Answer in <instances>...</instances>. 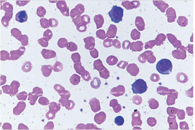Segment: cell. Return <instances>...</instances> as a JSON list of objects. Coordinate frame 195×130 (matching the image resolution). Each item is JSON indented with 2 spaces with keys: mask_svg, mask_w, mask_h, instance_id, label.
Segmentation results:
<instances>
[{
  "mask_svg": "<svg viewBox=\"0 0 195 130\" xmlns=\"http://www.w3.org/2000/svg\"><path fill=\"white\" fill-rule=\"evenodd\" d=\"M156 68L157 71L161 74L169 75L172 70V64L169 59H162L157 63Z\"/></svg>",
  "mask_w": 195,
  "mask_h": 130,
  "instance_id": "1",
  "label": "cell"
},
{
  "mask_svg": "<svg viewBox=\"0 0 195 130\" xmlns=\"http://www.w3.org/2000/svg\"><path fill=\"white\" fill-rule=\"evenodd\" d=\"M1 10H3L5 12L4 16L2 17L1 22L2 25L7 27L8 26V23L11 20L13 16V7L11 4L8 2H5L3 5V7H1Z\"/></svg>",
  "mask_w": 195,
  "mask_h": 130,
  "instance_id": "2",
  "label": "cell"
},
{
  "mask_svg": "<svg viewBox=\"0 0 195 130\" xmlns=\"http://www.w3.org/2000/svg\"><path fill=\"white\" fill-rule=\"evenodd\" d=\"M124 9L116 5H114L108 13V15L112 22L118 23L122 20L124 16Z\"/></svg>",
  "mask_w": 195,
  "mask_h": 130,
  "instance_id": "3",
  "label": "cell"
},
{
  "mask_svg": "<svg viewBox=\"0 0 195 130\" xmlns=\"http://www.w3.org/2000/svg\"><path fill=\"white\" fill-rule=\"evenodd\" d=\"M132 90L133 94L144 93L146 91L147 86L146 83L142 79L136 80L132 85Z\"/></svg>",
  "mask_w": 195,
  "mask_h": 130,
  "instance_id": "4",
  "label": "cell"
},
{
  "mask_svg": "<svg viewBox=\"0 0 195 130\" xmlns=\"http://www.w3.org/2000/svg\"><path fill=\"white\" fill-rule=\"evenodd\" d=\"M57 7L64 16H70L69 9L67 6L65 1H58Z\"/></svg>",
  "mask_w": 195,
  "mask_h": 130,
  "instance_id": "5",
  "label": "cell"
},
{
  "mask_svg": "<svg viewBox=\"0 0 195 130\" xmlns=\"http://www.w3.org/2000/svg\"><path fill=\"white\" fill-rule=\"evenodd\" d=\"M26 51V48L23 46H21L18 50L11 51V60H17L22 56Z\"/></svg>",
  "mask_w": 195,
  "mask_h": 130,
  "instance_id": "6",
  "label": "cell"
},
{
  "mask_svg": "<svg viewBox=\"0 0 195 130\" xmlns=\"http://www.w3.org/2000/svg\"><path fill=\"white\" fill-rule=\"evenodd\" d=\"M59 102L61 106L65 107L68 110L73 109L75 106V104L72 100H65L61 98L59 100Z\"/></svg>",
  "mask_w": 195,
  "mask_h": 130,
  "instance_id": "7",
  "label": "cell"
},
{
  "mask_svg": "<svg viewBox=\"0 0 195 130\" xmlns=\"http://www.w3.org/2000/svg\"><path fill=\"white\" fill-rule=\"evenodd\" d=\"M26 104L24 102H19L17 104L16 107L13 109V115L15 116L19 115L25 109Z\"/></svg>",
  "mask_w": 195,
  "mask_h": 130,
  "instance_id": "8",
  "label": "cell"
},
{
  "mask_svg": "<svg viewBox=\"0 0 195 130\" xmlns=\"http://www.w3.org/2000/svg\"><path fill=\"white\" fill-rule=\"evenodd\" d=\"M84 11V7L81 4H79L73 8L70 12V16L73 18L76 16L81 15Z\"/></svg>",
  "mask_w": 195,
  "mask_h": 130,
  "instance_id": "9",
  "label": "cell"
},
{
  "mask_svg": "<svg viewBox=\"0 0 195 130\" xmlns=\"http://www.w3.org/2000/svg\"><path fill=\"white\" fill-rule=\"evenodd\" d=\"M28 18L27 14L26 11H20L16 13L15 16L16 21L19 23H23L26 22Z\"/></svg>",
  "mask_w": 195,
  "mask_h": 130,
  "instance_id": "10",
  "label": "cell"
},
{
  "mask_svg": "<svg viewBox=\"0 0 195 130\" xmlns=\"http://www.w3.org/2000/svg\"><path fill=\"white\" fill-rule=\"evenodd\" d=\"M41 54L42 56L45 59L53 58L56 57V52L51 49H43L41 52Z\"/></svg>",
  "mask_w": 195,
  "mask_h": 130,
  "instance_id": "11",
  "label": "cell"
},
{
  "mask_svg": "<svg viewBox=\"0 0 195 130\" xmlns=\"http://www.w3.org/2000/svg\"><path fill=\"white\" fill-rule=\"evenodd\" d=\"M53 70V67L51 65H43L41 68L42 75L45 77L50 76Z\"/></svg>",
  "mask_w": 195,
  "mask_h": 130,
  "instance_id": "12",
  "label": "cell"
},
{
  "mask_svg": "<svg viewBox=\"0 0 195 130\" xmlns=\"http://www.w3.org/2000/svg\"><path fill=\"white\" fill-rule=\"evenodd\" d=\"M3 92L6 94H9L12 96H15L18 93V91L14 90L11 85L4 86L2 87Z\"/></svg>",
  "mask_w": 195,
  "mask_h": 130,
  "instance_id": "13",
  "label": "cell"
},
{
  "mask_svg": "<svg viewBox=\"0 0 195 130\" xmlns=\"http://www.w3.org/2000/svg\"><path fill=\"white\" fill-rule=\"evenodd\" d=\"M49 108L50 110L57 113L61 109V105L60 104L53 102L50 104Z\"/></svg>",
  "mask_w": 195,
  "mask_h": 130,
  "instance_id": "14",
  "label": "cell"
},
{
  "mask_svg": "<svg viewBox=\"0 0 195 130\" xmlns=\"http://www.w3.org/2000/svg\"><path fill=\"white\" fill-rule=\"evenodd\" d=\"M28 100L29 101L30 104L31 105H34L35 104L36 101L39 97H40L36 94L33 93V92L30 93L28 94Z\"/></svg>",
  "mask_w": 195,
  "mask_h": 130,
  "instance_id": "15",
  "label": "cell"
},
{
  "mask_svg": "<svg viewBox=\"0 0 195 130\" xmlns=\"http://www.w3.org/2000/svg\"><path fill=\"white\" fill-rule=\"evenodd\" d=\"M33 65L30 61H26L23 64L22 69L24 72L27 73L30 72L32 70Z\"/></svg>",
  "mask_w": 195,
  "mask_h": 130,
  "instance_id": "16",
  "label": "cell"
},
{
  "mask_svg": "<svg viewBox=\"0 0 195 130\" xmlns=\"http://www.w3.org/2000/svg\"><path fill=\"white\" fill-rule=\"evenodd\" d=\"M70 83L73 85H77L79 83L80 81V77L76 74L72 75L69 78Z\"/></svg>",
  "mask_w": 195,
  "mask_h": 130,
  "instance_id": "17",
  "label": "cell"
},
{
  "mask_svg": "<svg viewBox=\"0 0 195 130\" xmlns=\"http://www.w3.org/2000/svg\"><path fill=\"white\" fill-rule=\"evenodd\" d=\"M58 94L60 96L61 99L65 100H69L71 96L69 91L65 89L63 90L58 93Z\"/></svg>",
  "mask_w": 195,
  "mask_h": 130,
  "instance_id": "18",
  "label": "cell"
},
{
  "mask_svg": "<svg viewBox=\"0 0 195 130\" xmlns=\"http://www.w3.org/2000/svg\"><path fill=\"white\" fill-rule=\"evenodd\" d=\"M52 37V32L49 29H47L43 33V39L45 41L49 42Z\"/></svg>",
  "mask_w": 195,
  "mask_h": 130,
  "instance_id": "19",
  "label": "cell"
},
{
  "mask_svg": "<svg viewBox=\"0 0 195 130\" xmlns=\"http://www.w3.org/2000/svg\"><path fill=\"white\" fill-rule=\"evenodd\" d=\"M18 40L21 42L23 46L27 45L28 44V37L26 35H21L19 36Z\"/></svg>",
  "mask_w": 195,
  "mask_h": 130,
  "instance_id": "20",
  "label": "cell"
},
{
  "mask_svg": "<svg viewBox=\"0 0 195 130\" xmlns=\"http://www.w3.org/2000/svg\"><path fill=\"white\" fill-rule=\"evenodd\" d=\"M66 49L70 52H75L77 50V46L76 44L74 42H68L66 45Z\"/></svg>",
  "mask_w": 195,
  "mask_h": 130,
  "instance_id": "21",
  "label": "cell"
},
{
  "mask_svg": "<svg viewBox=\"0 0 195 130\" xmlns=\"http://www.w3.org/2000/svg\"><path fill=\"white\" fill-rule=\"evenodd\" d=\"M1 60L3 61L7 60H11V56L7 51L2 50L1 52Z\"/></svg>",
  "mask_w": 195,
  "mask_h": 130,
  "instance_id": "22",
  "label": "cell"
},
{
  "mask_svg": "<svg viewBox=\"0 0 195 130\" xmlns=\"http://www.w3.org/2000/svg\"><path fill=\"white\" fill-rule=\"evenodd\" d=\"M53 71L54 72H60L63 69V64L59 61H57L53 65Z\"/></svg>",
  "mask_w": 195,
  "mask_h": 130,
  "instance_id": "23",
  "label": "cell"
},
{
  "mask_svg": "<svg viewBox=\"0 0 195 130\" xmlns=\"http://www.w3.org/2000/svg\"><path fill=\"white\" fill-rule=\"evenodd\" d=\"M74 67L76 73L80 75H81L82 72L85 70L84 67L82 66V64L80 62L75 63L74 65Z\"/></svg>",
  "mask_w": 195,
  "mask_h": 130,
  "instance_id": "24",
  "label": "cell"
},
{
  "mask_svg": "<svg viewBox=\"0 0 195 130\" xmlns=\"http://www.w3.org/2000/svg\"><path fill=\"white\" fill-rule=\"evenodd\" d=\"M46 13V11L43 7L40 6L38 7L37 10V15L39 17H41V18L44 17Z\"/></svg>",
  "mask_w": 195,
  "mask_h": 130,
  "instance_id": "25",
  "label": "cell"
},
{
  "mask_svg": "<svg viewBox=\"0 0 195 130\" xmlns=\"http://www.w3.org/2000/svg\"><path fill=\"white\" fill-rule=\"evenodd\" d=\"M27 96L28 95L26 92L25 91H23L18 93L16 95V97L19 101H25L26 100Z\"/></svg>",
  "mask_w": 195,
  "mask_h": 130,
  "instance_id": "26",
  "label": "cell"
},
{
  "mask_svg": "<svg viewBox=\"0 0 195 130\" xmlns=\"http://www.w3.org/2000/svg\"><path fill=\"white\" fill-rule=\"evenodd\" d=\"M68 40L65 38H60L58 42L57 45L60 48H64L66 46V44L68 42Z\"/></svg>",
  "mask_w": 195,
  "mask_h": 130,
  "instance_id": "27",
  "label": "cell"
},
{
  "mask_svg": "<svg viewBox=\"0 0 195 130\" xmlns=\"http://www.w3.org/2000/svg\"><path fill=\"white\" fill-rule=\"evenodd\" d=\"M11 33L12 35L17 39H18L20 35H22V32L16 28L12 29L11 31Z\"/></svg>",
  "mask_w": 195,
  "mask_h": 130,
  "instance_id": "28",
  "label": "cell"
},
{
  "mask_svg": "<svg viewBox=\"0 0 195 130\" xmlns=\"http://www.w3.org/2000/svg\"><path fill=\"white\" fill-rule=\"evenodd\" d=\"M40 24L42 27L44 29H47L49 27V20L45 18H42L40 20Z\"/></svg>",
  "mask_w": 195,
  "mask_h": 130,
  "instance_id": "29",
  "label": "cell"
},
{
  "mask_svg": "<svg viewBox=\"0 0 195 130\" xmlns=\"http://www.w3.org/2000/svg\"><path fill=\"white\" fill-rule=\"evenodd\" d=\"M72 59L75 63H80V54L78 53H73L71 55Z\"/></svg>",
  "mask_w": 195,
  "mask_h": 130,
  "instance_id": "30",
  "label": "cell"
},
{
  "mask_svg": "<svg viewBox=\"0 0 195 130\" xmlns=\"http://www.w3.org/2000/svg\"><path fill=\"white\" fill-rule=\"evenodd\" d=\"M38 102L41 105L46 106L48 105L49 104L50 101L47 98L45 97H42L39 99Z\"/></svg>",
  "mask_w": 195,
  "mask_h": 130,
  "instance_id": "31",
  "label": "cell"
},
{
  "mask_svg": "<svg viewBox=\"0 0 195 130\" xmlns=\"http://www.w3.org/2000/svg\"><path fill=\"white\" fill-rule=\"evenodd\" d=\"M115 124L117 126H122L124 124V119L123 117L120 116H117L114 120Z\"/></svg>",
  "mask_w": 195,
  "mask_h": 130,
  "instance_id": "32",
  "label": "cell"
},
{
  "mask_svg": "<svg viewBox=\"0 0 195 130\" xmlns=\"http://www.w3.org/2000/svg\"><path fill=\"white\" fill-rule=\"evenodd\" d=\"M50 27H56L58 24V22L56 19L51 18L49 20Z\"/></svg>",
  "mask_w": 195,
  "mask_h": 130,
  "instance_id": "33",
  "label": "cell"
},
{
  "mask_svg": "<svg viewBox=\"0 0 195 130\" xmlns=\"http://www.w3.org/2000/svg\"><path fill=\"white\" fill-rule=\"evenodd\" d=\"M11 86L14 90L18 92V88L20 86V83L18 81L14 80L11 83Z\"/></svg>",
  "mask_w": 195,
  "mask_h": 130,
  "instance_id": "34",
  "label": "cell"
},
{
  "mask_svg": "<svg viewBox=\"0 0 195 130\" xmlns=\"http://www.w3.org/2000/svg\"><path fill=\"white\" fill-rule=\"evenodd\" d=\"M33 92L36 94L40 97L42 96L43 95V90L42 88L39 87H35L33 89Z\"/></svg>",
  "mask_w": 195,
  "mask_h": 130,
  "instance_id": "35",
  "label": "cell"
},
{
  "mask_svg": "<svg viewBox=\"0 0 195 130\" xmlns=\"http://www.w3.org/2000/svg\"><path fill=\"white\" fill-rule=\"evenodd\" d=\"M80 75H81L83 79L86 81H89V79L91 78L89 72H88L87 71L85 70L82 72Z\"/></svg>",
  "mask_w": 195,
  "mask_h": 130,
  "instance_id": "36",
  "label": "cell"
},
{
  "mask_svg": "<svg viewBox=\"0 0 195 130\" xmlns=\"http://www.w3.org/2000/svg\"><path fill=\"white\" fill-rule=\"evenodd\" d=\"M56 114V113L49 110V112L46 114L45 116L49 120L53 119L55 118Z\"/></svg>",
  "mask_w": 195,
  "mask_h": 130,
  "instance_id": "37",
  "label": "cell"
},
{
  "mask_svg": "<svg viewBox=\"0 0 195 130\" xmlns=\"http://www.w3.org/2000/svg\"><path fill=\"white\" fill-rule=\"evenodd\" d=\"M54 124L52 121L48 122L46 125L44 126V130H53L54 129Z\"/></svg>",
  "mask_w": 195,
  "mask_h": 130,
  "instance_id": "38",
  "label": "cell"
},
{
  "mask_svg": "<svg viewBox=\"0 0 195 130\" xmlns=\"http://www.w3.org/2000/svg\"><path fill=\"white\" fill-rule=\"evenodd\" d=\"M77 29L80 32H84L86 30V26L83 24L80 23L76 26Z\"/></svg>",
  "mask_w": 195,
  "mask_h": 130,
  "instance_id": "39",
  "label": "cell"
},
{
  "mask_svg": "<svg viewBox=\"0 0 195 130\" xmlns=\"http://www.w3.org/2000/svg\"><path fill=\"white\" fill-rule=\"evenodd\" d=\"M38 43L39 45L43 47H47L49 45V42L45 41L43 39V38H41L39 39L38 41Z\"/></svg>",
  "mask_w": 195,
  "mask_h": 130,
  "instance_id": "40",
  "label": "cell"
},
{
  "mask_svg": "<svg viewBox=\"0 0 195 130\" xmlns=\"http://www.w3.org/2000/svg\"><path fill=\"white\" fill-rule=\"evenodd\" d=\"M54 89L58 93L60 92L63 89H65V88L60 84H56L54 86Z\"/></svg>",
  "mask_w": 195,
  "mask_h": 130,
  "instance_id": "41",
  "label": "cell"
},
{
  "mask_svg": "<svg viewBox=\"0 0 195 130\" xmlns=\"http://www.w3.org/2000/svg\"><path fill=\"white\" fill-rule=\"evenodd\" d=\"M80 21H81V17H80V16H77L72 18V21L76 26L79 24Z\"/></svg>",
  "mask_w": 195,
  "mask_h": 130,
  "instance_id": "42",
  "label": "cell"
},
{
  "mask_svg": "<svg viewBox=\"0 0 195 130\" xmlns=\"http://www.w3.org/2000/svg\"><path fill=\"white\" fill-rule=\"evenodd\" d=\"M30 1H17L16 2V5L20 6H23L26 5L28 2H30Z\"/></svg>",
  "mask_w": 195,
  "mask_h": 130,
  "instance_id": "43",
  "label": "cell"
},
{
  "mask_svg": "<svg viewBox=\"0 0 195 130\" xmlns=\"http://www.w3.org/2000/svg\"><path fill=\"white\" fill-rule=\"evenodd\" d=\"M2 129L4 130H12V125L9 123H5L3 124Z\"/></svg>",
  "mask_w": 195,
  "mask_h": 130,
  "instance_id": "44",
  "label": "cell"
},
{
  "mask_svg": "<svg viewBox=\"0 0 195 130\" xmlns=\"http://www.w3.org/2000/svg\"><path fill=\"white\" fill-rule=\"evenodd\" d=\"M7 82L6 76L5 75H1V86L4 85Z\"/></svg>",
  "mask_w": 195,
  "mask_h": 130,
  "instance_id": "45",
  "label": "cell"
},
{
  "mask_svg": "<svg viewBox=\"0 0 195 130\" xmlns=\"http://www.w3.org/2000/svg\"><path fill=\"white\" fill-rule=\"evenodd\" d=\"M18 130H28L29 129V128L26 125L24 124H23L20 123L19 124L18 127Z\"/></svg>",
  "mask_w": 195,
  "mask_h": 130,
  "instance_id": "46",
  "label": "cell"
},
{
  "mask_svg": "<svg viewBox=\"0 0 195 130\" xmlns=\"http://www.w3.org/2000/svg\"><path fill=\"white\" fill-rule=\"evenodd\" d=\"M85 126L82 124H78L76 127V130L85 129Z\"/></svg>",
  "mask_w": 195,
  "mask_h": 130,
  "instance_id": "47",
  "label": "cell"
}]
</instances>
